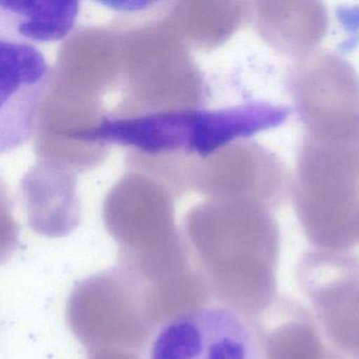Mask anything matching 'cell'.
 <instances>
[{
  "label": "cell",
  "mask_w": 359,
  "mask_h": 359,
  "mask_svg": "<svg viewBox=\"0 0 359 359\" xmlns=\"http://www.w3.org/2000/svg\"><path fill=\"white\" fill-rule=\"evenodd\" d=\"M251 15L271 49L297 60L316 52L329 29L327 8L319 1H257Z\"/></svg>",
  "instance_id": "5"
},
{
  "label": "cell",
  "mask_w": 359,
  "mask_h": 359,
  "mask_svg": "<svg viewBox=\"0 0 359 359\" xmlns=\"http://www.w3.org/2000/svg\"><path fill=\"white\" fill-rule=\"evenodd\" d=\"M5 11L18 20V32L35 41H55L70 32L77 16V3H5Z\"/></svg>",
  "instance_id": "7"
},
{
  "label": "cell",
  "mask_w": 359,
  "mask_h": 359,
  "mask_svg": "<svg viewBox=\"0 0 359 359\" xmlns=\"http://www.w3.org/2000/svg\"><path fill=\"white\" fill-rule=\"evenodd\" d=\"M308 315L273 327L262 336L269 359H321L323 348Z\"/></svg>",
  "instance_id": "8"
},
{
  "label": "cell",
  "mask_w": 359,
  "mask_h": 359,
  "mask_svg": "<svg viewBox=\"0 0 359 359\" xmlns=\"http://www.w3.org/2000/svg\"><path fill=\"white\" fill-rule=\"evenodd\" d=\"M291 196L313 245L342 250L359 243V142L304 137Z\"/></svg>",
  "instance_id": "1"
},
{
  "label": "cell",
  "mask_w": 359,
  "mask_h": 359,
  "mask_svg": "<svg viewBox=\"0 0 359 359\" xmlns=\"http://www.w3.org/2000/svg\"><path fill=\"white\" fill-rule=\"evenodd\" d=\"M289 109L269 102H251L216 111H196L190 151L207 156L238 138L278 127Z\"/></svg>",
  "instance_id": "6"
},
{
  "label": "cell",
  "mask_w": 359,
  "mask_h": 359,
  "mask_svg": "<svg viewBox=\"0 0 359 359\" xmlns=\"http://www.w3.org/2000/svg\"><path fill=\"white\" fill-rule=\"evenodd\" d=\"M287 86L304 137L359 142V76L346 60L314 52L296 62Z\"/></svg>",
  "instance_id": "3"
},
{
  "label": "cell",
  "mask_w": 359,
  "mask_h": 359,
  "mask_svg": "<svg viewBox=\"0 0 359 359\" xmlns=\"http://www.w3.org/2000/svg\"><path fill=\"white\" fill-rule=\"evenodd\" d=\"M146 359H269L259 327L228 304H207L161 323Z\"/></svg>",
  "instance_id": "2"
},
{
  "label": "cell",
  "mask_w": 359,
  "mask_h": 359,
  "mask_svg": "<svg viewBox=\"0 0 359 359\" xmlns=\"http://www.w3.org/2000/svg\"><path fill=\"white\" fill-rule=\"evenodd\" d=\"M218 171V190L237 201L272 210L280 207L291 194L292 182L283 163L254 142H238L222 153Z\"/></svg>",
  "instance_id": "4"
}]
</instances>
